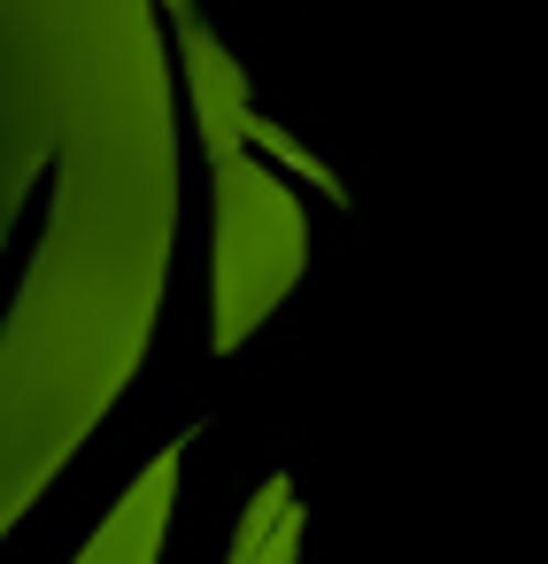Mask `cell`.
<instances>
[{
  "label": "cell",
  "mask_w": 548,
  "mask_h": 564,
  "mask_svg": "<svg viewBox=\"0 0 548 564\" xmlns=\"http://www.w3.org/2000/svg\"><path fill=\"white\" fill-rule=\"evenodd\" d=\"M171 487H178V448H163L147 464V479L109 510V525L86 541L78 564H155L163 556V533H171Z\"/></svg>",
  "instance_id": "cell-1"
},
{
  "label": "cell",
  "mask_w": 548,
  "mask_h": 564,
  "mask_svg": "<svg viewBox=\"0 0 548 564\" xmlns=\"http://www.w3.org/2000/svg\"><path fill=\"white\" fill-rule=\"evenodd\" d=\"M294 549H302V510H294V487L271 479L232 533V564H294Z\"/></svg>",
  "instance_id": "cell-2"
}]
</instances>
